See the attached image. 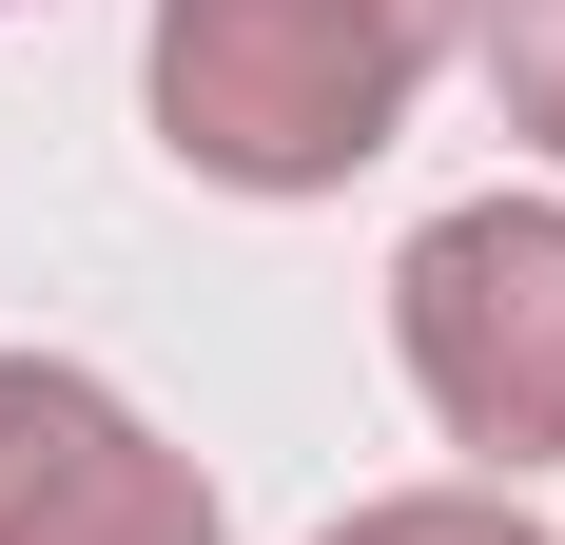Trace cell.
Listing matches in <instances>:
<instances>
[{"label": "cell", "instance_id": "obj_1", "mask_svg": "<svg viewBox=\"0 0 565 545\" xmlns=\"http://www.w3.org/2000/svg\"><path fill=\"white\" fill-rule=\"evenodd\" d=\"M488 0H157V137L215 195H351Z\"/></svg>", "mask_w": 565, "mask_h": 545}, {"label": "cell", "instance_id": "obj_2", "mask_svg": "<svg viewBox=\"0 0 565 545\" xmlns=\"http://www.w3.org/2000/svg\"><path fill=\"white\" fill-rule=\"evenodd\" d=\"M391 351L429 429L488 448V488L565 468V195H468L391 254Z\"/></svg>", "mask_w": 565, "mask_h": 545}, {"label": "cell", "instance_id": "obj_3", "mask_svg": "<svg viewBox=\"0 0 565 545\" xmlns=\"http://www.w3.org/2000/svg\"><path fill=\"white\" fill-rule=\"evenodd\" d=\"M0 545H215L195 448H157L98 371L0 351Z\"/></svg>", "mask_w": 565, "mask_h": 545}, {"label": "cell", "instance_id": "obj_4", "mask_svg": "<svg viewBox=\"0 0 565 545\" xmlns=\"http://www.w3.org/2000/svg\"><path fill=\"white\" fill-rule=\"evenodd\" d=\"M468 40H488V98H508V137H546V157H565V0H488Z\"/></svg>", "mask_w": 565, "mask_h": 545}, {"label": "cell", "instance_id": "obj_5", "mask_svg": "<svg viewBox=\"0 0 565 545\" xmlns=\"http://www.w3.org/2000/svg\"><path fill=\"white\" fill-rule=\"evenodd\" d=\"M312 545H546V526H526V488H391V506H351Z\"/></svg>", "mask_w": 565, "mask_h": 545}]
</instances>
